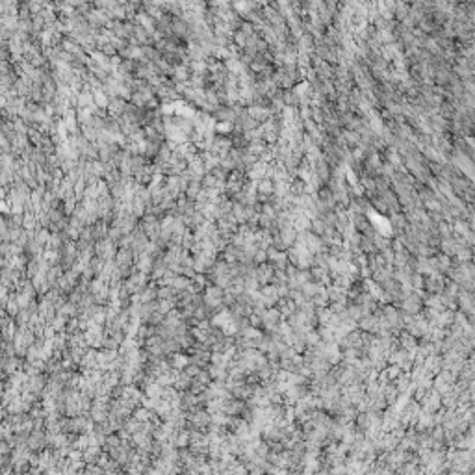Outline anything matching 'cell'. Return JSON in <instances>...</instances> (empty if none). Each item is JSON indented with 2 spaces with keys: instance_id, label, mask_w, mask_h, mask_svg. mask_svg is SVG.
<instances>
[{
  "instance_id": "10",
  "label": "cell",
  "mask_w": 475,
  "mask_h": 475,
  "mask_svg": "<svg viewBox=\"0 0 475 475\" xmlns=\"http://www.w3.org/2000/svg\"><path fill=\"white\" fill-rule=\"evenodd\" d=\"M69 319H71V317H67V316H63L61 312H58V314H56V317H54V319L50 321V325L56 329V333H63V331L67 329V323H69Z\"/></svg>"
},
{
  "instance_id": "1",
  "label": "cell",
  "mask_w": 475,
  "mask_h": 475,
  "mask_svg": "<svg viewBox=\"0 0 475 475\" xmlns=\"http://www.w3.org/2000/svg\"><path fill=\"white\" fill-rule=\"evenodd\" d=\"M204 305H208L210 308H214L216 312L219 310H225V305H223V299H225V288L217 286V284H208L204 288Z\"/></svg>"
},
{
  "instance_id": "5",
  "label": "cell",
  "mask_w": 475,
  "mask_h": 475,
  "mask_svg": "<svg viewBox=\"0 0 475 475\" xmlns=\"http://www.w3.org/2000/svg\"><path fill=\"white\" fill-rule=\"evenodd\" d=\"M136 260V252L130 247H119L115 254L117 266H132Z\"/></svg>"
},
{
  "instance_id": "3",
  "label": "cell",
  "mask_w": 475,
  "mask_h": 475,
  "mask_svg": "<svg viewBox=\"0 0 475 475\" xmlns=\"http://www.w3.org/2000/svg\"><path fill=\"white\" fill-rule=\"evenodd\" d=\"M275 266L273 264H267V262H264V264H260L258 267H256V277H258V282L260 284H273V280H275Z\"/></svg>"
},
{
  "instance_id": "4",
  "label": "cell",
  "mask_w": 475,
  "mask_h": 475,
  "mask_svg": "<svg viewBox=\"0 0 475 475\" xmlns=\"http://www.w3.org/2000/svg\"><path fill=\"white\" fill-rule=\"evenodd\" d=\"M260 317H262V327H266V329H269V331H273V329L279 325V321H280L282 314L275 308H266V312H264Z\"/></svg>"
},
{
  "instance_id": "9",
  "label": "cell",
  "mask_w": 475,
  "mask_h": 475,
  "mask_svg": "<svg viewBox=\"0 0 475 475\" xmlns=\"http://www.w3.org/2000/svg\"><path fill=\"white\" fill-rule=\"evenodd\" d=\"M50 236H52V232H50V228H45V226H39V228L35 230V234H33V238H35V242L39 243L41 247H47V245H49Z\"/></svg>"
},
{
  "instance_id": "8",
  "label": "cell",
  "mask_w": 475,
  "mask_h": 475,
  "mask_svg": "<svg viewBox=\"0 0 475 475\" xmlns=\"http://www.w3.org/2000/svg\"><path fill=\"white\" fill-rule=\"evenodd\" d=\"M208 371H210V375H212V381H223V383H225L226 379H228V369H226V367H223V366L210 364Z\"/></svg>"
},
{
  "instance_id": "7",
  "label": "cell",
  "mask_w": 475,
  "mask_h": 475,
  "mask_svg": "<svg viewBox=\"0 0 475 475\" xmlns=\"http://www.w3.org/2000/svg\"><path fill=\"white\" fill-rule=\"evenodd\" d=\"M132 297H134V299H138L140 303L156 301V299H158V288H154V286H147V288H145L141 293H136V295H132Z\"/></svg>"
},
{
  "instance_id": "6",
  "label": "cell",
  "mask_w": 475,
  "mask_h": 475,
  "mask_svg": "<svg viewBox=\"0 0 475 475\" xmlns=\"http://www.w3.org/2000/svg\"><path fill=\"white\" fill-rule=\"evenodd\" d=\"M192 381L193 377L190 375V373H186L184 369H178L176 371V379H175V386L178 392H184V390H190V386H192Z\"/></svg>"
},
{
  "instance_id": "2",
  "label": "cell",
  "mask_w": 475,
  "mask_h": 475,
  "mask_svg": "<svg viewBox=\"0 0 475 475\" xmlns=\"http://www.w3.org/2000/svg\"><path fill=\"white\" fill-rule=\"evenodd\" d=\"M149 279L150 275H147V273H141V271H136L134 275H130L128 279H126L125 282V288L130 292V295H136V293H141L147 286H149Z\"/></svg>"
}]
</instances>
